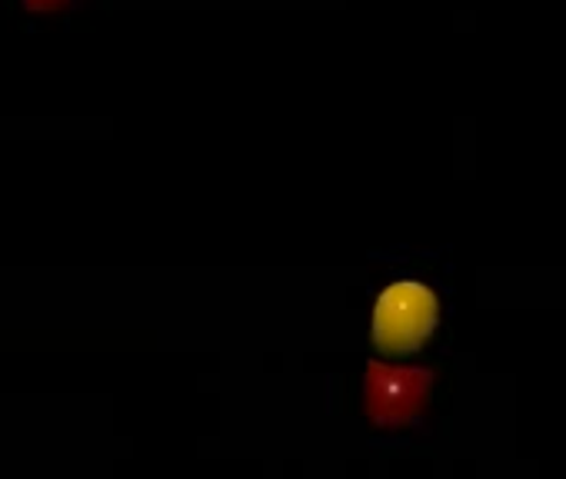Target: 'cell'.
Returning a JSON list of instances; mask_svg holds the SVG:
<instances>
[{"label": "cell", "instance_id": "1", "mask_svg": "<svg viewBox=\"0 0 566 479\" xmlns=\"http://www.w3.org/2000/svg\"><path fill=\"white\" fill-rule=\"evenodd\" d=\"M437 327V297L430 287L403 280L384 290L374 307V340L387 353H413Z\"/></svg>", "mask_w": 566, "mask_h": 479}, {"label": "cell", "instance_id": "3", "mask_svg": "<svg viewBox=\"0 0 566 479\" xmlns=\"http://www.w3.org/2000/svg\"><path fill=\"white\" fill-rule=\"evenodd\" d=\"M28 8H34V11H54V8H64L67 0H24Z\"/></svg>", "mask_w": 566, "mask_h": 479}, {"label": "cell", "instance_id": "2", "mask_svg": "<svg viewBox=\"0 0 566 479\" xmlns=\"http://www.w3.org/2000/svg\"><path fill=\"white\" fill-rule=\"evenodd\" d=\"M430 370H394L384 363L367 366V416L380 426H400L420 416L430 393Z\"/></svg>", "mask_w": 566, "mask_h": 479}]
</instances>
